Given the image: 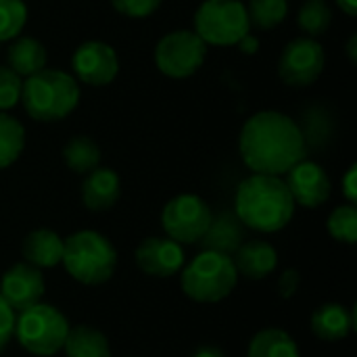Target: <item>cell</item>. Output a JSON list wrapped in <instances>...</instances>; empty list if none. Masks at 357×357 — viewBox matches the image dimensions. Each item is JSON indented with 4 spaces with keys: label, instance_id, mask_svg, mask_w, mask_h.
Segmentation results:
<instances>
[{
    "label": "cell",
    "instance_id": "cell-1",
    "mask_svg": "<svg viewBox=\"0 0 357 357\" xmlns=\"http://www.w3.org/2000/svg\"><path fill=\"white\" fill-rule=\"evenodd\" d=\"M238 151L253 174L284 176L305 159L307 142L301 126L280 111H259L251 115L238 138Z\"/></svg>",
    "mask_w": 357,
    "mask_h": 357
},
{
    "label": "cell",
    "instance_id": "cell-2",
    "mask_svg": "<svg viewBox=\"0 0 357 357\" xmlns=\"http://www.w3.org/2000/svg\"><path fill=\"white\" fill-rule=\"evenodd\" d=\"M234 215L243 226L257 232H278L295 215V201L280 176L253 174L234 195Z\"/></svg>",
    "mask_w": 357,
    "mask_h": 357
},
{
    "label": "cell",
    "instance_id": "cell-3",
    "mask_svg": "<svg viewBox=\"0 0 357 357\" xmlns=\"http://www.w3.org/2000/svg\"><path fill=\"white\" fill-rule=\"evenodd\" d=\"M21 100L25 113L36 121L65 119L79 102V84L61 69H42L23 82Z\"/></svg>",
    "mask_w": 357,
    "mask_h": 357
},
{
    "label": "cell",
    "instance_id": "cell-4",
    "mask_svg": "<svg viewBox=\"0 0 357 357\" xmlns=\"http://www.w3.org/2000/svg\"><path fill=\"white\" fill-rule=\"evenodd\" d=\"M61 264L73 280L86 287H98L113 278L117 251L100 232L79 230L63 241Z\"/></svg>",
    "mask_w": 357,
    "mask_h": 357
},
{
    "label": "cell",
    "instance_id": "cell-5",
    "mask_svg": "<svg viewBox=\"0 0 357 357\" xmlns=\"http://www.w3.org/2000/svg\"><path fill=\"white\" fill-rule=\"evenodd\" d=\"M238 282L232 255L218 251L199 253L182 270V291L197 303H218L226 299Z\"/></svg>",
    "mask_w": 357,
    "mask_h": 357
},
{
    "label": "cell",
    "instance_id": "cell-6",
    "mask_svg": "<svg viewBox=\"0 0 357 357\" xmlns=\"http://www.w3.org/2000/svg\"><path fill=\"white\" fill-rule=\"evenodd\" d=\"M69 328L67 318L56 307L40 301L15 316L13 337L27 354L52 357L63 349Z\"/></svg>",
    "mask_w": 357,
    "mask_h": 357
},
{
    "label": "cell",
    "instance_id": "cell-7",
    "mask_svg": "<svg viewBox=\"0 0 357 357\" xmlns=\"http://www.w3.org/2000/svg\"><path fill=\"white\" fill-rule=\"evenodd\" d=\"M251 31L241 0H205L195 13V33L213 46H236Z\"/></svg>",
    "mask_w": 357,
    "mask_h": 357
},
{
    "label": "cell",
    "instance_id": "cell-8",
    "mask_svg": "<svg viewBox=\"0 0 357 357\" xmlns=\"http://www.w3.org/2000/svg\"><path fill=\"white\" fill-rule=\"evenodd\" d=\"M205 56L207 44L190 29L169 31L155 46V65L172 79L195 75L203 67Z\"/></svg>",
    "mask_w": 357,
    "mask_h": 357
},
{
    "label": "cell",
    "instance_id": "cell-9",
    "mask_svg": "<svg viewBox=\"0 0 357 357\" xmlns=\"http://www.w3.org/2000/svg\"><path fill=\"white\" fill-rule=\"evenodd\" d=\"M211 209L199 195H178L163 207L161 224L165 234L180 243V245H192L201 243L205 236L209 224H211Z\"/></svg>",
    "mask_w": 357,
    "mask_h": 357
},
{
    "label": "cell",
    "instance_id": "cell-10",
    "mask_svg": "<svg viewBox=\"0 0 357 357\" xmlns=\"http://www.w3.org/2000/svg\"><path fill=\"white\" fill-rule=\"evenodd\" d=\"M326 52L316 38H295L291 40L278 61V75L284 84L295 88L312 86L324 71Z\"/></svg>",
    "mask_w": 357,
    "mask_h": 357
},
{
    "label": "cell",
    "instance_id": "cell-11",
    "mask_svg": "<svg viewBox=\"0 0 357 357\" xmlns=\"http://www.w3.org/2000/svg\"><path fill=\"white\" fill-rule=\"evenodd\" d=\"M71 67L79 82L100 88L109 86L117 77L119 59L113 46L98 40H88L75 48L71 56Z\"/></svg>",
    "mask_w": 357,
    "mask_h": 357
},
{
    "label": "cell",
    "instance_id": "cell-12",
    "mask_svg": "<svg viewBox=\"0 0 357 357\" xmlns=\"http://www.w3.org/2000/svg\"><path fill=\"white\" fill-rule=\"evenodd\" d=\"M287 186L291 190V197L295 205L316 209L324 205L331 197L333 184L324 167L316 161L301 159L297 165H293L287 172Z\"/></svg>",
    "mask_w": 357,
    "mask_h": 357
},
{
    "label": "cell",
    "instance_id": "cell-13",
    "mask_svg": "<svg viewBox=\"0 0 357 357\" xmlns=\"http://www.w3.org/2000/svg\"><path fill=\"white\" fill-rule=\"evenodd\" d=\"M44 293H46V282L42 272L25 261L15 264L8 272H4L0 280V297L15 312H23L40 303Z\"/></svg>",
    "mask_w": 357,
    "mask_h": 357
},
{
    "label": "cell",
    "instance_id": "cell-14",
    "mask_svg": "<svg viewBox=\"0 0 357 357\" xmlns=\"http://www.w3.org/2000/svg\"><path fill=\"white\" fill-rule=\"evenodd\" d=\"M136 266L155 278H169L184 268V249L169 236L144 238L136 249Z\"/></svg>",
    "mask_w": 357,
    "mask_h": 357
},
{
    "label": "cell",
    "instance_id": "cell-15",
    "mask_svg": "<svg viewBox=\"0 0 357 357\" xmlns=\"http://www.w3.org/2000/svg\"><path fill=\"white\" fill-rule=\"evenodd\" d=\"M232 261L238 276H245L249 280H264L276 270L278 253L266 241H249L232 253Z\"/></svg>",
    "mask_w": 357,
    "mask_h": 357
},
{
    "label": "cell",
    "instance_id": "cell-16",
    "mask_svg": "<svg viewBox=\"0 0 357 357\" xmlns=\"http://www.w3.org/2000/svg\"><path fill=\"white\" fill-rule=\"evenodd\" d=\"M121 195V180L109 167H96L86 174L82 184V201L90 211L111 209Z\"/></svg>",
    "mask_w": 357,
    "mask_h": 357
},
{
    "label": "cell",
    "instance_id": "cell-17",
    "mask_svg": "<svg viewBox=\"0 0 357 357\" xmlns=\"http://www.w3.org/2000/svg\"><path fill=\"white\" fill-rule=\"evenodd\" d=\"M356 328V310H347L341 303L320 305L312 316V331L320 341L337 343L351 335Z\"/></svg>",
    "mask_w": 357,
    "mask_h": 357
},
{
    "label": "cell",
    "instance_id": "cell-18",
    "mask_svg": "<svg viewBox=\"0 0 357 357\" xmlns=\"http://www.w3.org/2000/svg\"><path fill=\"white\" fill-rule=\"evenodd\" d=\"M21 253H23L25 264H29L38 270L54 268L63 259V238L48 228L31 230L23 238Z\"/></svg>",
    "mask_w": 357,
    "mask_h": 357
},
{
    "label": "cell",
    "instance_id": "cell-19",
    "mask_svg": "<svg viewBox=\"0 0 357 357\" xmlns=\"http://www.w3.org/2000/svg\"><path fill=\"white\" fill-rule=\"evenodd\" d=\"M48 54L40 40L31 36H17L6 50V67H10L19 77H29L46 67Z\"/></svg>",
    "mask_w": 357,
    "mask_h": 357
},
{
    "label": "cell",
    "instance_id": "cell-20",
    "mask_svg": "<svg viewBox=\"0 0 357 357\" xmlns=\"http://www.w3.org/2000/svg\"><path fill=\"white\" fill-rule=\"evenodd\" d=\"M241 220L234 213H220L218 218H211V224L201 238L203 247L207 251H218L232 255L243 241V228Z\"/></svg>",
    "mask_w": 357,
    "mask_h": 357
},
{
    "label": "cell",
    "instance_id": "cell-21",
    "mask_svg": "<svg viewBox=\"0 0 357 357\" xmlns=\"http://www.w3.org/2000/svg\"><path fill=\"white\" fill-rule=\"evenodd\" d=\"M63 349L67 357H111L109 339L98 328L88 324L69 328Z\"/></svg>",
    "mask_w": 357,
    "mask_h": 357
},
{
    "label": "cell",
    "instance_id": "cell-22",
    "mask_svg": "<svg viewBox=\"0 0 357 357\" xmlns=\"http://www.w3.org/2000/svg\"><path fill=\"white\" fill-rule=\"evenodd\" d=\"M247 357H301V354L289 333L280 328H266L251 339Z\"/></svg>",
    "mask_w": 357,
    "mask_h": 357
},
{
    "label": "cell",
    "instance_id": "cell-23",
    "mask_svg": "<svg viewBox=\"0 0 357 357\" xmlns=\"http://www.w3.org/2000/svg\"><path fill=\"white\" fill-rule=\"evenodd\" d=\"M65 165L75 174H88L98 167L100 163V149L88 136H73L63 146Z\"/></svg>",
    "mask_w": 357,
    "mask_h": 357
},
{
    "label": "cell",
    "instance_id": "cell-24",
    "mask_svg": "<svg viewBox=\"0 0 357 357\" xmlns=\"http://www.w3.org/2000/svg\"><path fill=\"white\" fill-rule=\"evenodd\" d=\"M25 149L23 123L6 113H0V169L10 167Z\"/></svg>",
    "mask_w": 357,
    "mask_h": 357
},
{
    "label": "cell",
    "instance_id": "cell-25",
    "mask_svg": "<svg viewBox=\"0 0 357 357\" xmlns=\"http://www.w3.org/2000/svg\"><path fill=\"white\" fill-rule=\"evenodd\" d=\"M247 17L251 27L268 31L278 27L289 15V0H249Z\"/></svg>",
    "mask_w": 357,
    "mask_h": 357
},
{
    "label": "cell",
    "instance_id": "cell-26",
    "mask_svg": "<svg viewBox=\"0 0 357 357\" xmlns=\"http://www.w3.org/2000/svg\"><path fill=\"white\" fill-rule=\"evenodd\" d=\"M297 23L307 38H318L333 23V8L326 0H305L299 8Z\"/></svg>",
    "mask_w": 357,
    "mask_h": 357
},
{
    "label": "cell",
    "instance_id": "cell-27",
    "mask_svg": "<svg viewBox=\"0 0 357 357\" xmlns=\"http://www.w3.org/2000/svg\"><path fill=\"white\" fill-rule=\"evenodd\" d=\"M328 232L335 241L345 245L357 243V209L356 205L347 203L337 207L328 218Z\"/></svg>",
    "mask_w": 357,
    "mask_h": 357
},
{
    "label": "cell",
    "instance_id": "cell-28",
    "mask_svg": "<svg viewBox=\"0 0 357 357\" xmlns=\"http://www.w3.org/2000/svg\"><path fill=\"white\" fill-rule=\"evenodd\" d=\"M27 23V6L23 0H0V42L21 36Z\"/></svg>",
    "mask_w": 357,
    "mask_h": 357
},
{
    "label": "cell",
    "instance_id": "cell-29",
    "mask_svg": "<svg viewBox=\"0 0 357 357\" xmlns=\"http://www.w3.org/2000/svg\"><path fill=\"white\" fill-rule=\"evenodd\" d=\"M23 77H19L10 67L0 65V113H6L21 100Z\"/></svg>",
    "mask_w": 357,
    "mask_h": 357
},
{
    "label": "cell",
    "instance_id": "cell-30",
    "mask_svg": "<svg viewBox=\"0 0 357 357\" xmlns=\"http://www.w3.org/2000/svg\"><path fill=\"white\" fill-rule=\"evenodd\" d=\"M303 132V138L305 142H312V144H322L324 138L331 134V123L324 115V111H318V109H312L307 115H305V128H301Z\"/></svg>",
    "mask_w": 357,
    "mask_h": 357
},
{
    "label": "cell",
    "instance_id": "cell-31",
    "mask_svg": "<svg viewBox=\"0 0 357 357\" xmlns=\"http://www.w3.org/2000/svg\"><path fill=\"white\" fill-rule=\"evenodd\" d=\"M163 0H111L113 8L117 13H121L123 17L130 19H144L151 17Z\"/></svg>",
    "mask_w": 357,
    "mask_h": 357
},
{
    "label": "cell",
    "instance_id": "cell-32",
    "mask_svg": "<svg viewBox=\"0 0 357 357\" xmlns=\"http://www.w3.org/2000/svg\"><path fill=\"white\" fill-rule=\"evenodd\" d=\"M15 331V310L0 297V354L6 349Z\"/></svg>",
    "mask_w": 357,
    "mask_h": 357
},
{
    "label": "cell",
    "instance_id": "cell-33",
    "mask_svg": "<svg viewBox=\"0 0 357 357\" xmlns=\"http://www.w3.org/2000/svg\"><path fill=\"white\" fill-rule=\"evenodd\" d=\"M299 282H301L299 272H297V270H287V272L280 276V280H278V293H280V297H282V299H291V297L297 293Z\"/></svg>",
    "mask_w": 357,
    "mask_h": 357
},
{
    "label": "cell",
    "instance_id": "cell-34",
    "mask_svg": "<svg viewBox=\"0 0 357 357\" xmlns=\"http://www.w3.org/2000/svg\"><path fill=\"white\" fill-rule=\"evenodd\" d=\"M343 195H345V199H347L351 205H356V201H357V167L356 165H351V167L347 169V174L343 176Z\"/></svg>",
    "mask_w": 357,
    "mask_h": 357
},
{
    "label": "cell",
    "instance_id": "cell-35",
    "mask_svg": "<svg viewBox=\"0 0 357 357\" xmlns=\"http://www.w3.org/2000/svg\"><path fill=\"white\" fill-rule=\"evenodd\" d=\"M236 46H238L245 54H255V52L259 50V40L249 31L247 36H243V38H241V42H238Z\"/></svg>",
    "mask_w": 357,
    "mask_h": 357
},
{
    "label": "cell",
    "instance_id": "cell-36",
    "mask_svg": "<svg viewBox=\"0 0 357 357\" xmlns=\"http://www.w3.org/2000/svg\"><path fill=\"white\" fill-rule=\"evenodd\" d=\"M192 357H226V354L220 349V347H213V345H203V347H199Z\"/></svg>",
    "mask_w": 357,
    "mask_h": 357
},
{
    "label": "cell",
    "instance_id": "cell-37",
    "mask_svg": "<svg viewBox=\"0 0 357 357\" xmlns=\"http://www.w3.org/2000/svg\"><path fill=\"white\" fill-rule=\"evenodd\" d=\"M337 6L345 15H349V17H356L357 15V0H337Z\"/></svg>",
    "mask_w": 357,
    "mask_h": 357
},
{
    "label": "cell",
    "instance_id": "cell-38",
    "mask_svg": "<svg viewBox=\"0 0 357 357\" xmlns=\"http://www.w3.org/2000/svg\"><path fill=\"white\" fill-rule=\"evenodd\" d=\"M347 56H349L351 63L357 61V36H351L349 42H347Z\"/></svg>",
    "mask_w": 357,
    "mask_h": 357
}]
</instances>
